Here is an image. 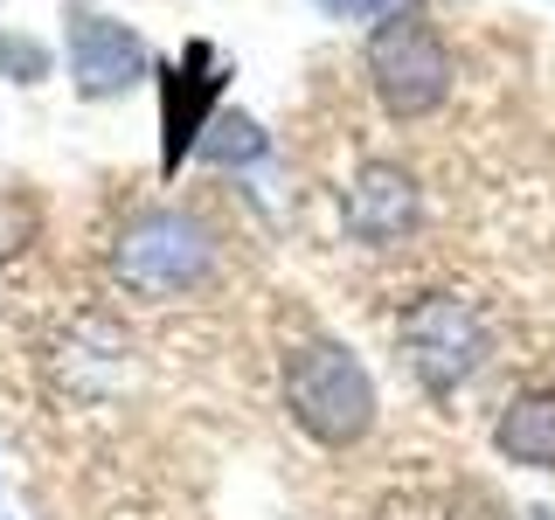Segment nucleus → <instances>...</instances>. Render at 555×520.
Wrapping results in <instances>:
<instances>
[{
  "label": "nucleus",
  "instance_id": "obj_1",
  "mask_svg": "<svg viewBox=\"0 0 555 520\" xmlns=\"http://www.w3.org/2000/svg\"><path fill=\"white\" fill-rule=\"evenodd\" d=\"M278 395H285L299 438H312L320 451H354L375 430V375L361 368V354L334 334H312L299 347H285V368H278Z\"/></svg>",
  "mask_w": 555,
  "mask_h": 520
},
{
  "label": "nucleus",
  "instance_id": "obj_2",
  "mask_svg": "<svg viewBox=\"0 0 555 520\" xmlns=\"http://www.w3.org/2000/svg\"><path fill=\"white\" fill-rule=\"evenodd\" d=\"M112 277L132 299H188L216 277V230L188 208H139L112 243Z\"/></svg>",
  "mask_w": 555,
  "mask_h": 520
},
{
  "label": "nucleus",
  "instance_id": "obj_3",
  "mask_svg": "<svg viewBox=\"0 0 555 520\" xmlns=\"http://www.w3.org/2000/svg\"><path fill=\"white\" fill-rule=\"evenodd\" d=\"M396 354H403V368L416 375V389H424L430 403H451V395L486 368L493 326H486L479 306L459 299V291H416L403 306V320H396Z\"/></svg>",
  "mask_w": 555,
  "mask_h": 520
},
{
  "label": "nucleus",
  "instance_id": "obj_4",
  "mask_svg": "<svg viewBox=\"0 0 555 520\" xmlns=\"http://www.w3.org/2000/svg\"><path fill=\"white\" fill-rule=\"evenodd\" d=\"M369 91L396 126H416L451 98V49L424 8H403L369 28Z\"/></svg>",
  "mask_w": 555,
  "mask_h": 520
},
{
  "label": "nucleus",
  "instance_id": "obj_5",
  "mask_svg": "<svg viewBox=\"0 0 555 520\" xmlns=\"http://www.w3.org/2000/svg\"><path fill=\"white\" fill-rule=\"evenodd\" d=\"M153 91H160V167H167V173H181V160L195 153L202 126L222 112L230 69H222L216 42H188L173 63L153 69Z\"/></svg>",
  "mask_w": 555,
  "mask_h": 520
},
{
  "label": "nucleus",
  "instance_id": "obj_6",
  "mask_svg": "<svg viewBox=\"0 0 555 520\" xmlns=\"http://www.w3.org/2000/svg\"><path fill=\"white\" fill-rule=\"evenodd\" d=\"M340 230L361 250H403L424 230V187L403 160H361L340 187Z\"/></svg>",
  "mask_w": 555,
  "mask_h": 520
},
{
  "label": "nucleus",
  "instance_id": "obj_7",
  "mask_svg": "<svg viewBox=\"0 0 555 520\" xmlns=\"http://www.w3.org/2000/svg\"><path fill=\"white\" fill-rule=\"evenodd\" d=\"M63 56H69V83H77V98H126L139 77H153L146 42H139L126 22L91 14V8H69Z\"/></svg>",
  "mask_w": 555,
  "mask_h": 520
},
{
  "label": "nucleus",
  "instance_id": "obj_8",
  "mask_svg": "<svg viewBox=\"0 0 555 520\" xmlns=\"http://www.w3.org/2000/svg\"><path fill=\"white\" fill-rule=\"evenodd\" d=\"M493 451L528 472H555V389H514L493 416Z\"/></svg>",
  "mask_w": 555,
  "mask_h": 520
},
{
  "label": "nucleus",
  "instance_id": "obj_9",
  "mask_svg": "<svg viewBox=\"0 0 555 520\" xmlns=\"http://www.w3.org/2000/svg\"><path fill=\"white\" fill-rule=\"evenodd\" d=\"M195 153H202L208 167H250V160H264V153H271V139H264V126H257L250 112H216L202 126Z\"/></svg>",
  "mask_w": 555,
  "mask_h": 520
},
{
  "label": "nucleus",
  "instance_id": "obj_10",
  "mask_svg": "<svg viewBox=\"0 0 555 520\" xmlns=\"http://www.w3.org/2000/svg\"><path fill=\"white\" fill-rule=\"evenodd\" d=\"M0 77H8V83H42L49 77V49L35 42V35L0 28Z\"/></svg>",
  "mask_w": 555,
  "mask_h": 520
},
{
  "label": "nucleus",
  "instance_id": "obj_11",
  "mask_svg": "<svg viewBox=\"0 0 555 520\" xmlns=\"http://www.w3.org/2000/svg\"><path fill=\"white\" fill-rule=\"evenodd\" d=\"M35 230H42V208L28 195H0V264H8L14 250H28Z\"/></svg>",
  "mask_w": 555,
  "mask_h": 520
},
{
  "label": "nucleus",
  "instance_id": "obj_12",
  "mask_svg": "<svg viewBox=\"0 0 555 520\" xmlns=\"http://www.w3.org/2000/svg\"><path fill=\"white\" fill-rule=\"evenodd\" d=\"M444 520H514V514L500 507V493H493V485L465 479V485H451V499H444Z\"/></svg>",
  "mask_w": 555,
  "mask_h": 520
},
{
  "label": "nucleus",
  "instance_id": "obj_13",
  "mask_svg": "<svg viewBox=\"0 0 555 520\" xmlns=\"http://www.w3.org/2000/svg\"><path fill=\"white\" fill-rule=\"evenodd\" d=\"M312 8H320L326 22H361V28H375V22H389V14H403V8H424V0H312Z\"/></svg>",
  "mask_w": 555,
  "mask_h": 520
},
{
  "label": "nucleus",
  "instance_id": "obj_14",
  "mask_svg": "<svg viewBox=\"0 0 555 520\" xmlns=\"http://www.w3.org/2000/svg\"><path fill=\"white\" fill-rule=\"evenodd\" d=\"M528 520H555V514H548V507H534V514H528Z\"/></svg>",
  "mask_w": 555,
  "mask_h": 520
}]
</instances>
